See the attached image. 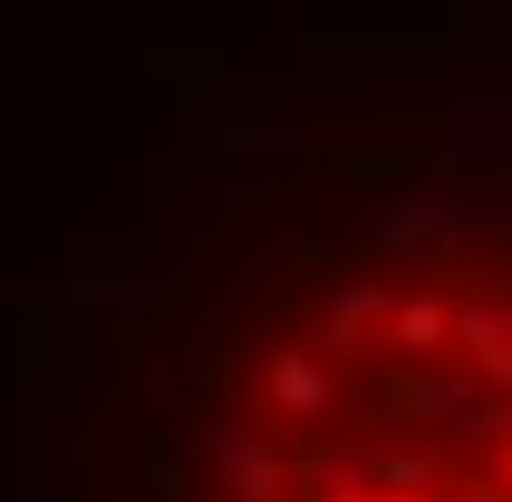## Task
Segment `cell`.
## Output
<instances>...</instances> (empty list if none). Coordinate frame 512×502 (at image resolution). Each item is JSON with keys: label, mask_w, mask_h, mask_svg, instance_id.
<instances>
[{"label": "cell", "mask_w": 512, "mask_h": 502, "mask_svg": "<svg viewBox=\"0 0 512 502\" xmlns=\"http://www.w3.org/2000/svg\"><path fill=\"white\" fill-rule=\"evenodd\" d=\"M20 502H512V68L194 126L39 309Z\"/></svg>", "instance_id": "cell-1"}]
</instances>
